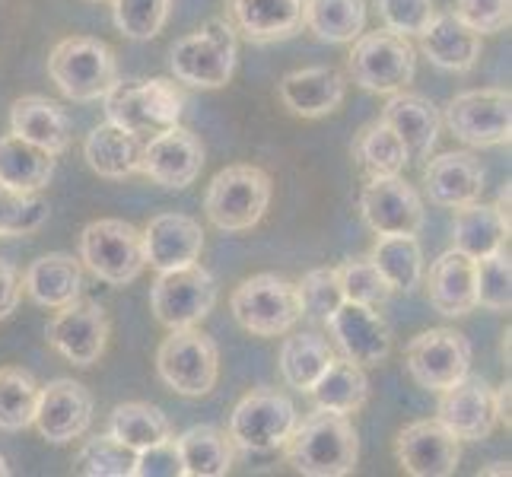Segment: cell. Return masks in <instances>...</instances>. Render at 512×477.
<instances>
[{
  "instance_id": "cell-44",
  "label": "cell",
  "mask_w": 512,
  "mask_h": 477,
  "mask_svg": "<svg viewBox=\"0 0 512 477\" xmlns=\"http://www.w3.org/2000/svg\"><path fill=\"white\" fill-rule=\"evenodd\" d=\"M112 4L115 29L134 42H150L163 32L172 0H112Z\"/></svg>"
},
{
  "instance_id": "cell-39",
  "label": "cell",
  "mask_w": 512,
  "mask_h": 477,
  "mask_svg": "<svg viewBox=\"0 0 512 477\" xmlns=\"http://www.w3.org/2000/svg\"><path fill=\"white\" fill-rule=\"evenodd\" d=\"M353 159L369 172V175H398L411 163L408 147L401 144V137L385 125L382 118L369 121L353 137Z\"/></svg>"
},
{
  "instance_id": "cell-51",
  "label": "cell",
  "mask_w": 512,
  "mask_h": 477,
  "mask_svg": "<svg viewBox=\"0 0 512 477\" xmlns=\"http://www.w3.org/2000/svg\"><path fill=\"white\" fill-rule=\"evenodd\" d=\"M509 392H512L509 382L497 388V417H500V423H506V427L512 423V417H509Z\"/></svg>"
},
{
  "instance_id": "cell-28",
  "label": "cell",
  "mask_w": 512,
  "mask_h": 477,
  "mask_svg": "<svg viewBox=\"0 0 512 477\" xmlns=\"http://www.w3.org/2000/svg\"><path fill=\"white\" fill-rule=\"evenodd\" d=\"M382 121L401 137V144L408 147V156H414V159L430 156V150L436 147V137H439V125H443L436 105L427 96L404 93V90L388 96L385 109H382Z\"/></svg>"
},
{
  "instance_id": "cell-4",
  "label": "cell",
  "mask_w": 512,
  "mask_h": 477,
  "mask_svg": "<svg viewBox=\"0 0 512 477\" xmlns=\"http://www.w3.org/2000/svg\"><path fill=\"white\" fill-rule=\"evenodd\" d=\"M48 77L67 99L96 102L118 83L115 51L93 35H70L51 48Z\"/></svg>"
},
{
  "instance_id": "cell-30",
  "label": "cell",
  "mask_w": 512,
  "mask_h": 477,
  "mask_svg": "<svg viewBox=\"0 0 512 477\" xmlns=\"http://www.w3.org/2000/svg\"><path fill=\"white\" fill-rule=\"evenodd\" d=\"M175 449H179L185 477H223L236 465L233 439H229L226 430L214 427V423L188 427L175 439Z\"/></svg>"
},
{
  "instance_id": "cell-43",
  "label": "cell",
  "mask_w": 512,
  "mask_h": 477,
  "mask_svg": "<svg viewBox=\"0 0 512 477\" xmlns=\"http://www.w3.org/2000/svg\"><path fill=\"white\" fill-rule=\"evenodd\" d=\"M474 290L478 306L490 312H509L512 306V261L506 249H497L474 261Z\"/></svg>"
},
{
  "instance_id": "cell-25",
  "label": "cell",
  "mask_w": 512,
  "mask_h": 477,
  "mask_svg": "<svg viewBox=\"0 0 512 477\" xmlns=\"http://www.w3.org/2000/svg\"><path fill=\"white\" fill-rule=\"evenodd\" d=\"M347 83L334 67H299L280 80V102L299 118H325L344 102Z\"/></svg>"
},
{
  "instance_id": "cell-18",
  "label": "cell",
  "mask_w": 512,
  "mask_h": 477,
  "mask_svg": "<svg viewBox=\"0 0 512 477\" xmlns=\"http://www.w3.org/2000/svg\"><path fill=\"white\" fill-rule=\"evenodd\" d=\"M204 169V144L201 137L172 125L160 134H153L144 150H140V172L153 179L163 188H188L198 182V175Z\"/></svg>"
},
{
  "instance_id": "cell-12",
  "label": "cell",
  "mask_w": 512,
  "mask_h": 477,
  "mask_svg": "<svg viewBox=\"0 0 512 477\" xmlns=\"http://www.w3.org/2000/svg\"><path fill=\"white\" fill-rule=\"evenodd\" d=\"M449 131L468 147H503L512 134V96L509 90H468L446 105Z\"/></svg>"
},
{
  "instance_id": "cell-54",
  "label": "cell",
  "mask_w": 512,
  "mask_h": 477,
  "mask_svg": "<svg viewBox=\"0 0 512 477\" xmlns=\"http://www.w3.org/2000/svg\"><path fill=\"white\" fill-rule=\"evenodd\" d=\"M90 4H99V0H90Z\"/></svg>"
},
{
  "instance_id": "cell-17",
  "label": "cell",
  "mask_w": 512,
  "mask_h": 477,
  "mask_svg": "<svg viewBox=\"0 0 512 477\" xmlns=\"http://www.w3.org/2000/svg\"><path fill=\"white\" fill-rule=\"evenodd\" d=\"M32 423L51 446H67L74 439L86 436L93 423L90 388L74 379H51L48 385H39V401H35Z\"/></svg>"
},
{
  "instance_id": "cell-1",
  "label": "cell",
  "mask_w": 512,
  "mask_h": 477,
  "mask_svg": "<svg viewBox=\"0 0 512 477\" xmlns=\"http://www.w3.org/2000/svg\"><path fill=\"white\" fill-rule=\"evenodd\" d=\"M287 465L306 477H344L357 468L360 439L347 414L315 408L284 443Z\"/></svg>"
},
{
  "instance_id": "cell-36",
  "label": "cell",
  "mask_w": 512,
  "mask_h": 477,
  "mask_svg": "<svg viewBox=\"0 0 512 477\" xmlns=\"http://www.w3.org/2000/svg\"><path fill=\"white\" fill-rule=\"evenodd\" d=\"M369 261L376 264L392 293H414L423 284V249L417 236H379L369 249Z\"/></svg>"
},
{
  "instance_id": "cell-15",
  "label": "cell",
  "mask_w": 512,
  "mask_h": 477,
  "mask_svg": "<svg viewBox=\"0 0 512 477\" xmlns=\"http://www.w3.org/2000/svg\"><path fill=\"white\" fill-rule=\"evenodd\" d=\"M109 315L96 299L77 296L74 303L55 309L48 322V344L55 347L67 363L96 366L109 344Z\"/></svg>"
},
{
  "instance_id": "cell-27",
  "label": "cell",
  "mask_w": 512,
  "mask_h": 477,
  "mask_svg": "<svg viewBox=\"0 0 512 477\" xmlns=\"http://www.w3.org/2000/svg\"><path fill=\"white\" fill-rule=\"evenodd\" d=\"M23 290L35 306L61 309L83 293V264L67 252H48L26 268Z\"/></svg>"
},
{
  "instance_id": "cell-2",
  "label": "cell",
  "mask_w": 512,
  "mask_h": 477,
  "mask_svg": "<svg viewBox=\"0 0 512 477\" xmlns=\"http://www.w3.org/2000/svg\"><path fill=\"white\" fill-rule=\"evenodd\" d=\"M271 175L261 166L239 163L226 166L214 175V182L207 185L204 194V210L207 220L223 233H245L261 223L271 204Z\"/></svg>"
},
{
  "instance_id": "cell-19",
  "label": "cell",
  "mask_w": 512,
  "mask_h": 477,
  "mask_svg": "<svg viewBox=\"0 0 512 477\" xmlns=\"http://www.w3.org/2000/svg\"><path fill=\"white\" fill-rule=\"evenodd\" d=\"M395 458L414 477H449L462 462V439L439 420H414L395 436Z\"/></svg>"
},
{
  "instance_id": "cell-21",
  "label": "cell",
  "mask_w": 512,
  "mask_h": 477,
  "mask_svg": "<svg viewBox=\"0 0 512 477\" xmlns=\"http://www.w3.org/2000/svg\"><path fill=\"white\" fill-rule=\"evenodd\" d=\"M140 239H144V258L156 274L194 264L204 252V229L188 214H156Z\"/></svg>"
},
{
  "instance_id": "cell-6",
  "label": "cell",
  "mask_w": 512,
  "mask_h": 477,
  "mask_svg": "<svg viewBox=\"0 0 512 477\" xmlns=\"http://www.w3.org/2000/svg\"><path fill=\"white\" fill-rule=\"evenodd\" d=\"M347 70L357 86L366 93H385L392 96L398 90H408V83L417 74V48L411 39L392 32V29H376V32H360L353 39Z\"/></svg>"
},
{
  "instance_id": "cell-38",
  "label": "cell",
  "mask_w": 512,
  "mask_h": 477,
  "mask_svg": "<svg viewBox=\"0 0 512 477\" xmlns=\"http://www.w3.org/2000/svg\"><path fill=\"white\" fill-rule=\"evenodd\" d=\"M109 433L118 443L140 452V449H150L156 443L172 439V423L160 408H153L147 401H125L112 411Z\"/></svg>"
},
{
  "instance_id": "cell-47",
  "label": "cell",
  "mask_w": 512,
  "mask_h": 477,
  "mask_svg": "<svg viewBox=\"0 0 512 477\" xmlns=\"http://www.w3.org/2000/svg\"><path fill=\"white\" fill-rule=\"evenodd\" d=\"M376 10L382 16L385 29H392L404 39L420 35L433 20V0H376Z\"/></svg>"
},
{
  "instance_id": "cell-24",
  "label": "cell",
  "mask_w": 512,
  "mask_h": 477,
  "mask_svg": "<svg viewBox=\"0 0 512 477\" xmlns=\"http://www.w3.org/2000/svg\"><path fill=\"white\" fill-rule=\"evenodd\" d=\"M226 16L249 42H284L303 29L306 0H226Z\"/></svg>"
},
{
  "instance_id": "cell-31",
  "label": "cell",
  "mask_w": 512,
  "mask_h": 477,
  "mask_svg": "<svg viewBox=\"0 0 512 477\" xmlns=\"http://www.w3.org/2000/svg\"><path fill=\"white\" fill-rule=\"evenodd\" d=\"M509 239V217L500 214L497 204H465L455 210L452 223V249L465 252L468 258H484L497 249H506Z\"/></svg>"
},
{
  "instance_id": "cell-42",
  "label": "cell",
  "mask_w": 512,
  "mask_h": 477,
  "mask_svg": "<svg viewBox=\"0 0 512 477\" xmlns=\"http://www.w3.org/2000/svg\"><path fill=\"white\" fill-rule=\"evenodd\" d=\"M48 220V201L42 191H10L0 185V239L32 236Z\"/></svg>"
},
{
  "instance_id": "cell-10",
  "label": "cell",
  "mask_w": 512,
  "mask_h": 477,
  "mask_svg": "<svg viewBox=\"0 0 512 477\" xmlns=\"http://www.w3.org/2000/svg\"><path fill=\"white\" fill-rule=\"evenodd\" d=\"M156 373L175 395L204 398L220 379V350L198 325L175 328L156 350Z\"/></svg>"
},
{
  "instance_id": "cell-33",
  "label": "cell",
  "mask_w": 512,
  "mask_h": 477,
  "mask_svg": "<svg viewBox=\"0 0 512 477\" xmlns=\"http://www.w3.org/2000/svg\"><path fill=\"white\" fill-rule=\"evenodd\" d=\"M309 398L315 408L334 414H357L369 398V379L360 363L347 357H334L325 373L309 388Z\"/></svg>"
},
{
  "instance_id": "cell-48",
  "label": "cell",
  "mask_w": 512,
  "mask_h": 477,
  "mask_svg": "<svg viewBox=\"0 0 512 477\" xmlns=\"http://www.w3.org/2000/svg\"><path fill=\"white\" fill-rule=\"evenodd\" d=\"M452 13L478 35H493V32H503L509 26L512 0H455Z\"/></svg>"
},
{
  "instance_id": "cell-29",
  "label": "cell",
  "mask_w": 512,
  "mask_h": 477,
  "mask_svg": "<svg viewBox=\"0 0 512 477\" xmlns=\"http://www.w3.org/2000/svg\"><path fill=\"white\" fill-rule=\"evenodd\" d=\"M10 134L29 140L51 156H61L70 147V118L48 96H23L10 109Z\"/></svg>"
},
{
  "instance_id": "cell-35",
  "label": "cell",
  "mask_w": 512,
  "mask_h": 477,
  "mask_svg": "<svg viewBox=\"0 0 512 477\" xmlns=\"http://www.w3.org/2000/svg\"><path fill=\"white\" fill-rule=\"evenodd\" d=\"M334 360L331 344L315 331H290V338L280 344V376L299 395H309V388L315 385L328 363Z\"/></svg>"
},
{
  "instance_id": "cell-37",
  "label": "cell",
  "mask_w": 512,
  "mask_h": 477,
  "mask_svg": "<svg viewBox=\"0 0 512 477\" xmlns=\"http://www.w3.org/2000/svg\"><path fill=\"white\" fill-rule=\"evenodd\" d=\"M303 26L315 39L347 45L366 29V0H306Z\"/></svg>"
},
{
  "instance_id": "cell-41",
  "label": "cell",
  "mask_w": 512,
  "mask_h": 477,
  "mask_svg": "<svg viewBox=\"0 0 512 477\" xmlns=\"http://www.w3.org/2000/svg\"><path fill=\"white\" fill-rule=\"evenodd\" d=\"M134 449L118 443L112 433L105 436H90L77 449L74 471L86 477H131L134 471Z\"/></svg>"
},
{
  "instance_id": "cell-11",
  "label": "cell",
  "mask_w": 512,
  "mask_h": 477,
  "mask_svg": "<svg viewBox=\"0 0 512 477\" xmlns=\"http://www.w3.org/2000/svg\"><path fill=\"white\" fill-rule=\"evenodd\" d=\"M217 306V280L204 264L160 271L150 287V309L163 328H194Z\"/></svg>"
},
{
  "instance_id": "cell-40",
  "label": "cell",
  "mask_w": 512,
  "mask_h": 477,
  "mask_svg": "<svg viewBox=\"0 0 512 477\" xmlns=\"http://www.w3.org/2000/svg\"><path fill=\"white\" fill-rule=\"evenodd\" d=\"M35 401H39V382L23 366L0 369V430L20 433L32 427Z\"/></svg>"
},
{
  "instance_id": "cell-9",
  "label": "cell",
  "mask_w": 512,
  "mask_h": 477,
  "mask_svg": "<svg viewBox=\"0 0 512 477\" xmlns=\"http://www.w3.org/2000/svg\"><path fill=\"white\" fill-rule=\"evenodd\" d=\"M296 404L287 392L271 385L252 388L242 395L239 404L229 414V439L239 452H277L284 449L296 427Z\"/></svg>"
},
{
  "instance_id": "cell-8",
  "label": "cell",
  "mask_w": 512,
  "mask_h": 477,
  "mask_svg": "<svg viewBox=\"0 0 512 477\" xmlns=\"http://www.w3.org/2000/svg\"><path fill=\"white\" fill-rule=\"evenodd\" d=\"M80 264L109 287L131 284L147 268L140 229L115 217L86 223L80 233Z\"/></svg>"
},
{
  "instance_id": "cell-3",
  "label": "cell",
  "mask_w": 512,
  "mask_h": 477,
  "mask_svg": "<svg viewBox=\"0 0 512 477\" xmlns=\"http://www.w3.org/2000/svg\"><path fill=\"white\" fill-rule=\"evenodd\" d=\"M239 39L229 20H207L198 32L172 45V74L194 90H220L236 74Z\"/></svg>"
},
{
  "instance_id": "cell-50",
  "label": "cell",
  "mask_w": 512,
  "mask_h": 477,
  "mask_svg": "<svg viewBox=\"0 0 512 477\" xmlns=\"http://www.w3.org/2000/svg\"><path fill=\"white\" fill-rule=\"evenodd\" d=\"M23 299V280H20V271L13 268L10 261L0 258V322L10 318L16 312Z\"/></svg>"
},
{
  "instance_id": "cell-46",
  "label": "cell",
  "mask_w": 512,
  "mask_h": 477,
  "mask_svg": "<svg viewBox=\"0 0 512 477\" xmlns=\"http://www.w3.org/2000/svg\"><path fill=\"white\" fill-rule=\"evenodd\" d=\"M296 293H299V309H303V318H312V322H328V315L344 303L338 268L309 271L296 284Z\"/></svg>"
},
{
  "instance_id": "cell-34",
  "label": "cell",
  "mask_w": 512,
  "mask_h": 477,
  "mask_svg": "<svg viewBox=\"0 0 512 477\" xmlns=\"http://www.w3.org/2000/svg\"><path fill=\"white\" fill-rule=\"evenodd\" d=\"M55 175V156L29 140L4 134L0 137V185L10 191H42Z\"/></svg>"
},
{
  "instance_id": "cell-16",
  "label": "cell",
  "mask_w": 512,
  "mask_h": 477,
  "mask_svg": "<svg viewBox=\"0 0 512 477\" xmlns=\"http://www.w3.org/2000/svg\"><path fill=\"white\" fill-rule=\"evenodd\" d=\"M436 420L462 439V443H484L497 430V388H490L487 379L465 373L446 392H439Z\"/></svg>"
},
{
  "instance_id": "cell-49",
  "label": "cell",
  "mask_w": 512,
  "mask_h": 477,
  "mask_svg": "<svg viewBox=\"0 0 512 477\" xmlns=\"http://www.w3.org/2000/svg\"><path fill=\"white\" fill-rule=\"evenodd\" d=\"M131 477H185L175 439H166V443H156L150 449H140L134 455Z\"/></svg>"
},
{
  "instance_id": "cell-14",
  "label": "cell",
  "mask_w": 512,
  "mask_h": 477,
  "mask_svg": "<svg viewBox=\"0 0 512 477\" xmlns=\"http://www.w3.org/2000/svg\"><path fill=\"white\" fill-rule=\"evenodd\" d=\"M404 366L420 388L446 392L471 369V344L462 331L452 328L420 331L404 350Z\"/></svg>"
},
{
  "instance_id": "cell-5",
  "label": "cell",
  "mask_w": 512,
  "mask_h": 477,
  "mask_svg": "<svg viewBox=\"0 0 512 477\" xmlns=\"http://www.w3.org/2000/svg\"><path fill=\"white\" fill-rule=\"evenodd\" d=\"M105 99V121L131 134H160L179 125L185 96L172 80H118Z\"/></svg>"
},
{
  "instance_id": "cell-52",
  "label": "cell",
  "mask_w": 512,
  "mask_h": 477,
  "mask_svg": "<svg viewBox=\"0 0 512 477\" xmlns=\"http://www.w3.org/2000/svg\"><path fill=\"white\" fill-rule=\"evenodd\" d=\"M487 474H509V462H497L493 468H481V477H487Z\"/></svg>"
},
{
  "instance_id": "cell-45",
  "label": "cell",
  "mask_w": 512,
  "mask_h": 477,
  "mask_svg": "<svg viewBox=\"0 0 512 477\" xmlns=\"http://www.w3.org/2000/svg\"><path fill=\"white\" fill-rule=\"evenodd\" d=\"M338 280H341V293L350 303H363L379 309L382 303H388L392 296V287L385 284V277L379 274V268L369 255L363 258H347L344 264H338Z\"/></svg>"
},
{
  "instance_id": "cell-23",
  "label": "cell",
  "mask_w": 512,
  "mask_h": 477,
  "mask_svg": "<svg viewBox=\"0 0 512 477\" xmlns=\"http://www.w3.org/2000/svg\"><path fill=\"white\" fill-rule=\"evenodd\" d=\"M430 306L446 318H462L478 309V290H474V258L449 249L439 255L430 271H423Z\"/></svg>"
},
{
  "instance_id": "cell-7",
  "label": "cell",
  "mask_w": 512,
  "mask_h": 477,
  "mask_svg": "<svg viewBox=\"0 0 512 477\" xmlns=\"http://www.w3.org/2000/svg\"><path fill=\"white\" fill-rule=\"evenodd\" d=\"M229 309H233L236 322L249 334H255V338L290 334L299 325V318H303L296 284L280 274L245 277L233 290V296H229Z\"/></svg>"
},
{
  "instance_id": "cell-20",
  "label": "cell",
  "mask_w": 512,
  "mask_h": 477,
  "mask_svg": "<svg viewBox=\"0 0 512 477\" xmlns=\"http://www.w3.org/2000/svg\"><path fill=\"white\" fill-rule=\"evenodd\" d=\"M325 325L344 357L360 363L363 369L385 363L388 353H392V331H388L385 318L373 306L344 299V303L328 315Z\"/></svg>"
},
{
  "instance_id": "cell-13",
  "label": "cell",
  "mask_w": 512,
  "mask_h": 477,
  "mask_svg": "<svg viewBox=\"0 0 512 477\" xmlns=\"http://www.w3.org/2000/svg\"><path fill=\"white\" fill-rule=\"evenodd\" d=\"M360 214L376 236H417L427 210L414 185L398 175H369L360 191Z\"/></svg>"
},
{
  "instance_id": "cell-53",
  "label": "cell",
  "mask_w": 512,
  "mask_h": 477,
  "mask_svg": "<svg viewBox=\"0 0 512 477\" xmlns=\"http://www.w3.org/2000/svg\"><path fill=\"white\" fill-rule=\"evenodd\" d=\"M0 477H10V465H7L4 455H0Z\"/></svg>"
},
{
  "instance_id": "cell-22",
  "label": "cell",
  "mask_w": 512,
  "mask_h": 477,
  "mask_svg": "<svg viewBox=\"0 0 512 477\" xmlns=\"http://www.w3.org/2000/svg\"><path fill=\"white\" fill-rule=\"evenodd\" d=\"M484 179L487 172L481 166V159L468 150L443 153L423 166V191H427V198L439 207H452V210L481 201Z\"/></svg>"
},
{
  "instance_id": "cell-32",
  "label": "cell",
  "mask_w": 512,
  "mask_h": 477,
  "mask_svg": "<svg viewBox=\"0 0 512 477\" xmlns=\"http://www.w3.org/2000/svg\"><path fill=\"white\" fill-rule=\"evenodd\" d=\"M140 137L105 121V125L93 128L83 144V159L102 179H128V175L140 172Z\"/></svg>"
},
{
  "instance_id": "cell-26",
  "label": "cell",
  "mask_w": 512,
  "mask_h": 477,
  "mask_svg": "<svg viewBox=\"0 0 512 477\" xmlns=\"http://www.w3.org/2000/svg\"><path fill=\"white\" fill-rule=\"evenodd\" d=\"M420 51L430 58V64L452 70V74H465L481 58V35L471 26H465L452 10L433 13L420 35Z\"/></svg>"
}]
</instances>
